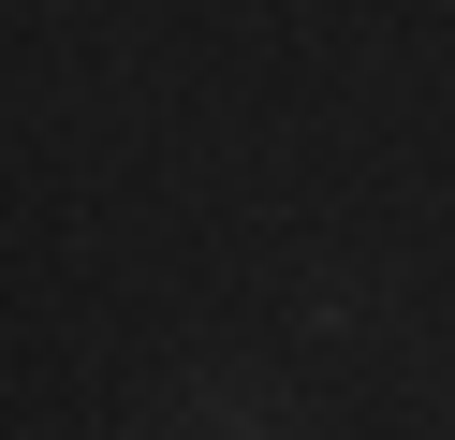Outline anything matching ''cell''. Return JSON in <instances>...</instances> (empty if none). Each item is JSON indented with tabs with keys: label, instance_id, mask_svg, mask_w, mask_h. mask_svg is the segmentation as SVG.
<instances>
[{
	"label": "cell",
	"instance_id": "1",
	"mask_svg": "<svg viewBox=\"0 0 455 440\" xmlns=\"http://www.w3.org/2000/svg\"><path fill=\"white\" fill-rule=\"evenodd\" d=\"M177 440H294V396L250 381V367H206V381L177 396Z\"/></svg>",
	"mask_w": 455,
	"mask_h": 440
},
{
	"label": "cell",
	"instance_id": "2",
	"mask_svg": "<svg viewBox=\"0 0 455 440\" xmlns=\"http://www.w3.org/2000/svg\"><path fill=\"white\" fill-rule=\"evenodd\" d=\"M308 338H382V279H353V264L308 279Z\"/></svg>",
	"mask_w": 455,
	"mask_h": 440
},
{
	"label": "cell",
	"instance_id": "3",
	"mask_svg": "<svg viewBox=\"0 0 455 440\" xmlns=\"http://www.w3.org/2000/svg\"><path fill=\"white\" fill-rule=\"evenodd\" d=\"M426 411H441V426H455V367H426Z\"/></svg>",
	"mask_w": 455,
	"mask_h": 440
}]
</instances>
